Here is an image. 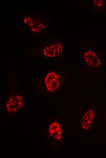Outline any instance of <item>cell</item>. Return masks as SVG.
I'll return each instance as SVG.
<instances>
[{
  "label": "cell",
  "mask_w": 106,
  "mask_h": 158,
  "mask_svg": "<svg viewBox=\"0 0 106 158\" xmlns=\"http://www.w3.org/2000/svg\"><path fill=\"white\" fill-rule=\"evenodd\" d=\"M64 72L56 68L45 70L39 76L35 85V93L48 97L58 93L67 81Z\"/></svg>",
  "instance_id": "1"
},
{
  "label": "cell",
  "mask_w": 106,
  "mask_h": 158,
  "mask_svg": "<svg viewBox=\"0 0 106 158\" xmlns=\"http://www.w3.org/2000/svg\"><path fill=\"white\" fill-rule=\"evenodd\" d=\"M64 125L60 116H51L49 118L46 129L47 140L53 149L63 147L64 139Z\"/></svg>",
  "instance_id": "2"
},
{
  "label": "cell",
  "mask_w": 106,
  "mask_h": 158,
  "mask_svg": "<svg viewBox=\"0 0 106 158\" xmlns=\"http://www.w3.org/2000/svg\"><path fill=\"white\" fill-rule=\"evenodd\" d=\"M6 99L4 106V110L9 115L19 113L24 107L23 94L13 90Z\"/></svg>",
  "instance_id": "3"
},
{
  "label": "cell",
  "mask_w": 106,
  "mask_h": 158,
  "mask_svg": "<svg viewBox=\"0 0 106 158\" xmlns=\"http://www.w3.org/2000/svg\"><path fill=\"white\" fill-rule=\"evenodd\" d=\"M65 50L64 44L60 42L54 41L48 42L44 47L42 55L45 58L60 59Z\"/></svg>",
  "instance_id": "4"
},
{
  "label": "cell",
  "mask_w": 106,
  "mask_h": 158,
  "mask_svg": "<svg viewBox=\"0 0 106 158\" xmlns=\"http://www.w3.org/2000/svg\"><path fill=\"white\" fill-rule=\"evenodd\" d=\"M83 62L88 68H99L102 66V60L97 52L91 49H84L83 50Z\"/></svg>",
  "instance_id": "5"
},
{
  "label": "cell",
  "mask_w": 106,
  "mask_h": 158,
  "mask_svg": "<svg viewBox=\"0 0 106 158\" xmlns=\"http://www.w3.org/2000/svg\"><path fill=\"white\" fill-rule=\"evenodd\" d=\"M96 115L95 109L88 105L83 112L80 122V129L84 131L90 129Z\"/></svg>",
  "instance_id": "6"
},
{
  "label": "cell",
  "mask_w": 106,
  "mask_h": 158,
  "mask_svg": "<svg viewBox=\"0 0 106 158\" xmlns=\"http://www.w3.org/2000/svg\"><path fill=\"white\" fill-rule=\"evenodd\" d=\"M38 21L36 22L34 21V22L31 20L28 23V25L30 26L32 31H35V32H38L40 31H41V29L43 28L42 26H43L40 22H37Z\"/></svg>",
  "instance_id": "7"
},
{
  "label": "cell",
  "mask_w": 106,
  "mask_h": 158,
  "mask_svg": "<svg viewBox=\"0 0 106 158\" xmlns=\"http://www.w3.org/2000/svg\"></svg>",
  "instance_id": "8"
}]
</instances>
